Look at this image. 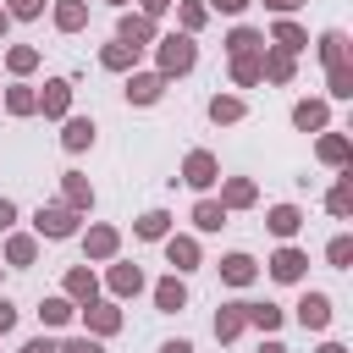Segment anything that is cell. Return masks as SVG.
<instances>
[{"label":"cell","mask_w":353,"mask_h":353,"mask_svg":"<svg viewBox=\"0 0 353 353\" xmlns=\"http://www.w3.org/2000/svg\"><path fill=\"white\" fill-rule=\"evenodd\" d=\"M116 39H121V44H132V50H143V44H154L160 33H154V22H149L143 11H127V17H121V28H116Z\"/></svg>","instance_id":"5b68a950"},{"label":"cell","mask_w":353,"mask_h":353,"mask_svg":"<svg viewBox=\"0 0 353 353\" xmlns=\"http://www.w3.org/2000/svg\"><path fill=\"white\" fill-rule=\"evenodd\" d=\"M83 22H88V6L83 0H55V28L61 33H77Z\"/></svg>","instance_id":"4316f807"},{"label":"cell","mask_w":353,"mask_h":353,"mask_svg":"<svg viewBox=\"0 0 353 353\" xmlns=\"http://www.w3.org/2000/svg\"><path fill=\"white\" fill-rule=\"evenodd\" d=\"M165 259H171V270H199V243L193 237H165Z\"/></svg>","instance_id":"e0dca14e"},{"label":"cell","mask_w":353,"mask_h":353,"mask_svg":"<svg viewBox=\"0 0 353 353\" xmlns=\"http://www.w3.org/2000/svg\"><path fill=\"white\" fill-rule=\"evenodd\" d=\"M160 353H193V342H182V336H176V342H165Z\"/></svg>","instance_id":"f907efd6"},{"label":"cell","mask_w":353,"mask_h":353,"mask_svg":"<svg viewBox=\"0 0 353 353\" xmlns=\"http://www.w3.org/2000/svg\"><path fill=\"white\" fill-rule=\"evenodd\" d=\"M325 72H331V99H353V66L336 61V66H325Z\"/></svg>","instance_id":"8d00e7d4"},{"label":"cell","mask_w":353,"mask_h":353,"mask_svg":"<svg viewBox=\"0 0 353 353\" xmlns=\"http://www.w3.org/2000/svg\"><path fill=\"white\" fill-rule=\"evenodd\" d=\"M243 325H248V320H243V303H221V309H215V336H221V342H232Z\"/></svg>","instance_id":"484cf974"},{"label":"cell","mask_w":353,"mask_h":353,"mask_svg":"<svg viewBox=\"0 0 353 353\" xmlns=\"http://www.w3.org/2000/svg\"><path fill=\"white\" fill-rule=\"evenodd\" d=\"M154 44H160V77H182V72H193L199 44H193L188 33H165V39H154Z\"/></svg>","instance_id":"6da1fadb"},{"label":"cell","mask_w":353,"mask_h":353,"mask_svg":"<svg viewBox=\"0 0 353 353\" xmlns=\"http://www.w3.org/2000/svg\"><path fill=\"white\" fill-rule=\"evenodd\" d=\"M116 248H121V232L116 226H88V237H83V254L88 259H116Z\"/></svg>","instance_id":"ba28073f"},{"label":"cell","mask_w":353,"mask_h":353,"mask_svg":"<svg viewBox=\"0 0 353 353\" xmlns=\"http://www.w3.org/2000/svg\"><path fill=\"white\" fill-rule=\"evenodd\" d=\"M6 110H11V116H33V110H39V94H33L28 83H17V88H6Z\"/></svg>","instance_id":"4dcf8cb0"},{"label":"cell","mask_w":353,"mask_h":353,"mask_svg":"<svg viewBox=\"0 0 353 353\" xmlns=\"http://www.w3.org/2000/svg\"><path fill=\"white\" fill-rule=\"evenodd\" d=\"M11 325H17V303H11V298H0V336H6Z\"/></svg>","instance_id":"ee69618b"},{"label":"cell","mask_w":353,"mask_h":353,"mask_svg":"<svg viewBox=\"0 0 353 353\" xmlns=\"http://www.w3.org/2000/svg\"><path fill=\"white\" fill-rule=\"evenodd\" d=\"M259 353H287V347L281 342H259Z\"/></svg>","instance_id":"816d5d0a"},{"label":"cell","mask_w":353,"mask_h":353,"mask_svg":"<svg viewBox=\"0 0 353 353\" xmlns=\"http://www.w3.org/2000/svg\"><path fill=\"white\" fill-rule=\"evenodd\" d=\"M243 320L259 325V331H281V309L276 303H243Z\"/></svg>","instance_id":"f546056e"},{"label":"cell","mask_w":353,"mask_h":353,"mask_svg":"<svg viewBox=\"0 0 353 353\" xmlns=\"http://www.w3.org/2000/svg\"><path fill=\"white\" fill-rule=\"evenodd\" d=\"M22 353H55V342L50 336H33V342H22Z\"/></svg>","instance_id":"c3c4849f"},{"label":"cell","mask_w":353,"mask_h":353,"mask_svg":"<svg viewBox=\"0 0 353 353\" xmlns=\"http://www.w3.org/2000/svg\"><path fill=\"white\" fill-rule=\"evenodd\" d=\"M265 221H270V232H276V237H292V232L303 226V210H298V204H276Z\"/></svg>","instance_id":"cb8c5ba5"},{"label":"cell","mask_w":353,"mask_h":353,"mask_svg":"<svg viewBox=\"0 0 353 353\" xmlns=\"http://www.w3.org/2000/svg\"><path fill=\"white\" fill-rule=\"evenodd\" d=\"M265 50V33H254V28H232L226 33V55L237 61V55H259Z\"/></svg>","instance_id":"ffe728a7"},{"label":"cell","mask_w":353,"mask_h":353,"mask_svg":"<svg viewBox=\"0 0 353 353\" xmlns=\"http://www.w3.org/2000/svg\"><path fill=\"white\" fill-rule=\"evenodd\" d=\"M160 94H165V77H160V72H132V77H127V99H132V105H154Z\"/></svg>","instance_id":"8992f818"},{"label":"cell","mask_w":353,"mask_h":353,"mask_svg":"<svg viewBox=\"0 0 353 353\" xmlns=\"http://www.w3.org/2000/svg\"><path fill=\"white\" fill-rule=\"evenodd\" d=\"M55 353H105V347H99V336H72V342H61Z\"/></svg>","instance_id":"7bdbcfd3"},{"label":"cell","mask_w":353,"mask_h":353,"mask_svg":"<svg viewBox=\"0 0 353 353\" xmlns=\"http://www.w3.org/2000/svg\"><path fill=\"white\" fill-rule=\"evenodd\" d=\"M265 83H292V55L265 50Z\"/></svg>","instance_id":"e575fe53"},{"label":"cell","mask_w":353,"mask_h":353,"mask_svg":"<svg viewBox=\"0 0 353 353\" xmlns=\"http://www.w3.org/2000/svg\"><path fill=\"white\" fill-rule=\"evenodd\" d=\"M232 83H237V88L265 83V50H259V55H237V61H232Z\"/></svg>","instance_id":"4fadbf2b"},{"label":"cell","mask_w":353,"mask_h":353,"mask_svg":"<svg viewBox=\"0 0 353 353\" xmlns=\"http://www.w3.org/2000/svg\"><path fill=\"white\" fill-rule=\"evenodd\" d=\"M325 210H331L336 221H347V215H353V171H347V165H342V176H336V188L325 193Z\"/></svg>","instance_id":"30bf717a"},{"label":"cell","mask_w":353,"mask_h":353,"mask_svg":"<svg viewBox=\"0 0 353 353\" xmlns=\"http://www.w3.org/2000/svg\"><path fill=\"white\" fill-rule=\"evenodd\" d=\"M66 105H72V83H66V77L44 83V94H39V110H44V116H66Z\"/></svg>","instance_id":"5bb4252c"},{"label":"cell","mask_w":353,"mask_h":353,"mask_svg":"<svg viewBox=\"0 0 353 353\" xmlns=\"http://www.w3.org/2000/svg\"><path fill=\"white\" fill-rule=\"evenodd\" d=\"M298 325L303 331H325L331 325V298L325 292H303L298 298Z\"/></svg>","instance_id":"277c9868"},{"label":"cell","mask_w":353,"mask_h":353,"mask_svg":"<svg viewBox=\"0 0 353 353\" xmlns=\"http://www.w3.org/2000/svg\"><path fill=\"white\" fill-rule=\"evenodd\" d=\"M204 17H210V6H199V0H182V33H188V39L204 28Z\"/></svg>","instance_id":"ab89813d"},{"label":"cell","mask_w":353,"mask_h":353,"mask_svg":"<svg viewBox=\"0 0 353 353\" xmlns=\"http://www.w3.org/2000/svg\"><path fill=\"white\" fill-rule=\"evenodd\" d=\"M11 226H17V204H11V199H0V232H11Z\"/></svg>","instance_id":"bcb514c9"},{"label":"cell","mask_w":353,"mask_h":353,"mask_svg":"<svg viewBox=\"0 0 353 353\" xmlns=\"http://www.w3.org/2000/svg\"><path fill=\"white\" fill-rule=\"evenodd\" d=\"M182 182H188V188H199V193H204V188H215V182H221V160H215L210 149H193V154L182 160Z\"/></svg>","instance_id":"3957f363"},{"label":"cell","mask_w":353,"mask_h":353,"mask_svg":"<svg viewBox=\"0 0 353 353\" xmlns=\"http://www.w3.org/2000/svg\"><path fill=\"white\" fill-rule=\"evenodd\" d=\"M154 309H160V314H176V309H188V287H182L176 276L154 281Z\"/></svg>","instance_id":"8fae6325"},{"label":"cell","mask_w":353,"mask_h":353,"mask_svg":"<svg viewBox=\"0 0 353 353\" xmlns=\"http://www.w3.org/2000/svg\"><path fill=\"white\" fill-rule=\"evenodd\" d=\"M99 66H110V72H132V66H138V50L116 39V44H105V50H99Z\"/></svg>","instance_id":"603a6c76"},{"label":"cell","mask_w":353,"mask_h":353,"mask_svg":"<svg viewBox=\"0 0 353 353\" xmlns=\"http://www.w3.org/2000/svg\"><path fill=\"white\" fill-rule=\"evenodd\" d=\"M193 226H199V232H221V226H226V210H221L215 199H199V204H193Z\"/></svg>","instance_id":"f1b7e54d"},{"label":"cell","mask_w":353,"mask_h":353,"mask_svg":"<svg viewBox=\"0 0 353 353\" xmlns=\"http://www.w3.org/2000/svg\"><path fill=\"white\" fill-rule=\"evenodd\" d=\"M138 237H149V243H160L165 232H171V215L165 210H149V215H138V226H132Z\"/></svg>","instance_id":"1f68e13d"},{"label":"cell","mask_w":353,"mask_h":353,"mask_svg":"<svg viewBox=\"0 0 353 353\" xmlns=\"http://www.w3.org/2000/svg\"><path fill=\"white\" fill-rule=\"evenodd\" d=\"M320 160H325V165H347V138H342V132H325V138H320Z\"/></svg>","instance_id":"74e56055"},{"label":"cell","mask_w":353,"mask_h":353,"mask_svg":"<svg viewBox=\"0 0 353 353\" xmlns=\"http://www.w3.org/2000/svg\"><path fill=\"white\" fill-rule=\"evenodd\" d=\"M61 193H66V210H77V215L94 204V188H88V176H77V171L61 176Z\"/></svg>","instance_id":"9a60e30c"},{"label":"cell","mask_w":353,"mask_h":353,"mask_svg":"<svg viewBox=\"0 0 353 353\" xmlns=\"http://www.w3.org/2000/svg\"><path fill=\"white\" fill-rule=\"evenodd\" d=\"M61 143H66L72 154H77V149H88V143H94V121H88V116H66V127H61Z\"/></svg>","instance_id":"44dd1931"},{"label":"cell","mask_w":353,"mask_h":353,"mask_svg":"<svg viewBox=\"0 0 353 353\" xmlns=\"http://www.w3.org/2000/svg\"><path fill=\"white\" fill-rule=\"evenodd\" d=\"M94 292H99V281H94V270H66V298H77V303H94Z\"/></svg>","instance_id":"d4e9b609"},{"label":"cell","mask_w":353,"mask_h":353,"mask_svg":"<svg viewBox=\"0 0 353 353\" xmlns=\"http://www.w3.org/2000/svg\"><path fill=\"white\" fill-rule=\"evenodd\" d=\"M265 6H270V11H276V17H292V11H298V6H303V0H265Z\"/></svg>","instance_id":"681fc988"},{"label":"cell","mask_w":353,"mask_h":353,"mask_svg":"<svg viewBox=\"0 0 353 353\" xmlns=\"http://www.w3.org/2000/svg\"><path fill=\"white\" fill-rule=\"evenodd\" d=\"M33 232L39 237H72L77 232V210H66V204H39V215H33Z\"/></svg>","instance_id":"7a4b0ae2"},{"label":"cell","mask_w":353,"mask_h":353,"mask_svg":"<svg viewBox=\"0 0 353 353\" xmlns=\"http://www.w3.org/2000/svg\"><path fill=\"white\" fill-rule=\"evenodd\" d=\"M39 11H44V0H11L6 6V17H22V22H33Z\"/></svg>","instance_id":"b9f144b4"},{"label":"cell","mask_w":353,"mask_h":353,"mask_svg":"<svg viewBox=\"0 0 353 353\" xmlns=\"http://www.w3.org/2000/svg\"><path fill=\"white\" fill-rule=\"evenodd\" d=\"M138 6H143V17H149V22H154V17H165V11H171V0H138Z\"/></svg>","instance_id":"f6af8a7d"},{"label":"cell","mask_w":353,"mask_h":353,"mask_svg":"<svg viewBox=\"0 0 353 353\" xmlns=\"http://www.w3.org/2000/svg\"><path fill=\"white\" fill-rule=\"evenodd\" d=\"M39 320H44L50 331L66 325V320H72V298H44V303H39Z\"/></svg>","instance_id":"d590c367"},{"label":"cell","mask_w":353,"mask_h":353,"mask_svg":"<svg viewBox=\"0 0 353 353\" xmlns=\"http://www.w3.org/2000/svg\"><path fill=\"white\" fill-rule=\"evenodd\" d=\"M303 265H309L303 248H276V254H270V276H276V281H303Z\"/></svg>","instance_id":"9c48e42d"},{"label":"cell","mask_w":353,"mask_h":353,"mask_svg":"<svg viewBox=\"0 0 353 353\" xmlns=\"http://www.w3.org/2000/svg\"><path fill=\"white\" fill-rule=\"evenodd\" d=\"M303 44H309V33H303L292 17H281V22H276V50H281V55H298Z\"/></svg>","instance_id":"7402d4cb"},{"label":"cell","mask_w":353,"mask_h":353,"mask_svg":"<svg viewBox=\"0 0 353 353\" xmlns=\"http://www.w3.org/2000/svg\"><path fill=\"white\" fill-rule=\"evenodd\" d=\"M83 320H88V336H110V331L121 325V309H116V303H88Z\"/></svg>","instance_id":"7c38bea8"},{"label":"cell","mask_w":353,"mask_h":353,"mask_svg":"<svg viewBox=\"0 0 353 353\" xmlns=\"http://www.w3.org/2000/svg\"><path fill=\"white\" fill-rule=\"evenodd\" d=\"M6 66H11L17 77H28V72L39 66V50H28V44H17V50H6Z\"/></svg>","instance_id":"f35d334b"},{"label":"cell","mask_w":353,"mask_h":353,"mask_svg":"<svg viewBox=\"0 0 353 353\" xmlns=\"http://www.w3.org/2000/svg\"><path fill=\"white\" fill-rule=\"evenodd\" d=\"M325 121H331L325 99H298V105H292V127H298V132H325Z\"/></svg>","instance_id":"52a82bcc"},{"label":"cell","mask_w":353,"mask_h":353,"mask_svg":"<svg viewBox=\"0 0 353 353\" xmlns=\"http://www.w3.org/2000/svg\"><path fill=\"white\" fill-rule=\"evenodd\" d=\"M110 6H127V0H110Z\"/></svg>","instance_id":"11a10c76"},{"label":"cell","mask_w":353,"mask_h":353,"mask_svg":"<svg viewBox=\"0 0 353 353\" xmlns=\"http://www.w3.org/2000/svg\"><path fill=\"white\" fill-rule=\"evenodd\" d=\"M320 353H347V347H342V342H325V347H320Z\"/></svg>","instance_id":"db71d44e"},{"label":"cell","mask_w":353,"mask_h":353,"mask_svg":"<svg viewBox=\"0 0 353 353\" xmlns=\"http://www.w3.org/2000/svg\"><path fill=\"white\" fill-rule=\"evenodd\" d=\"M325 259H331L336 270H347V265H353V237H331V243H325Z\"/></svg>","instance_id":"60d3db41"},{"label":"cell","mask_w":353,"mask_h":353,"mask_svg":"<svg viewBox=\"0 0 353 353\" xmlns=\"http://www.w3.org/2000/svg\"><path fill=\"white\" fill-rule=\"evenodd\" d=\"M320 61H325V66H336V61H347V33H342V28H331V33L320 39Z\"/></svg>","instance_id":"836d02e7"},{"label":"cell","mask_w":353,"mask_h":353,"mask_svg":"<svg viewBox=\"0 0 353 353\" xmlns=\"http://www.w3.org/2000/svg\"><path fill=\"white\" fill-rule=\"evenodd\" d=\"M254 276H259V265H254L248 254H226V259H221V281H232V287H248Z\"/></svg>","instance_id":"ac0fdd59"},{"label":"cell","mask_w":353,"mask_h":353,"mask_svg":"<svg viewBox=\"0 0 353 353\" xmlns=\"http://www.w3.org/2000/svg\"><path fill=\"white\" fill-rule=\"evenodd\" d=\"M6 259H11V265H17V270H28V265H33V259H39V243H33V237H22V232H17V237H11V243H6Z\"/></svg>","instance_id":"d6a6232c"},{"label":"cell","mask_w":353,"mask_h":353,"mask_svg":"<svg viewBox=\"0 0 353 353\" xmlns=\"http://www.w3.org/2000/svg\"><path fill=\"white\" fill-rule=\"evenodd\" d=\"M210 6H215V11H226V17H237V11H248L254 0H210Z\"/></svg>","instance_id":"7dc6e473"},{"label":"cell","mask_w":353,"mask_h":353,"mask_svg":"<svg viewBox=\"0 0 353 353\" xmlns=\"http://www.w3.org/2000/svg\"><path fill=\"white\" fill-rule=\"evenodd\" d=\"M210 121H221V127L243 121V99H237V94H215V99H210Z\"/></svg>","instance_id":"83f0119b"},{"label":"cell","mask_w":353,"mask_h":353,"mask_svg":"<svg viewBox=\"0 0 353 353\" xmlns=\"http://www.w3.org/2000/svg\"><path fill=\"white\" fill-rule=\"evenodd\" d=\"M254 199H259V193H254V182H248V176H232V182L221 188V199H215V204H221V210H248Z\"/></svg>","instance_id":"2e32d148"},{"label":"cell","mask_w":353,"mask_h":353,"mask_svg":"<svg viewBox=\"0 0 353 353\" xmlns=\"http://www.w3.org/2000/svg\"><path fill=\"white\" fill-rule=\"evenodd\" d=\"M110 292L116 298H138L143 292V270L138 265H110Z\"/></svg>","instance_id":"d6986e66"},{"label":"cell","mask_w":353,"mask_h":353,"mask_svg":"<svg viewBox=\"0 0 353 353\" xmlns=\"http://www.w3.org/2000/svg\"><path fill=\"white\" fill-rule=\"evenodd\" d=\"M6 28H11V17H6V6H0V39H6Z\"/></svg>","instance_id":"f5cc1de1"}]
</instances>
